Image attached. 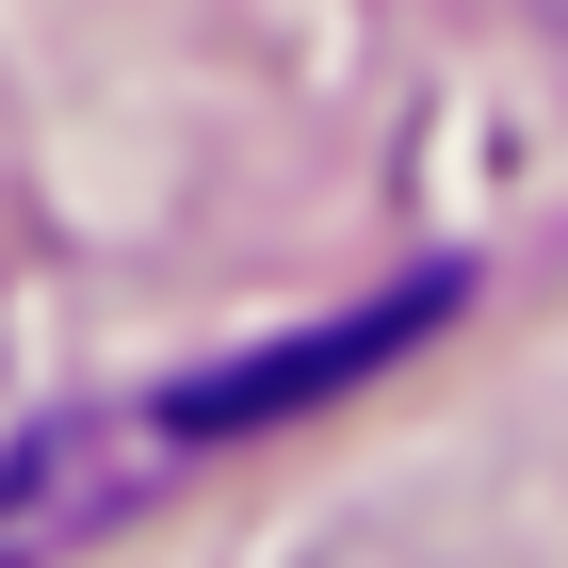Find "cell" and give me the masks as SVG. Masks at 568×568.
Masks as SVG:
<instances>
[{"label": "cell", "instance_id": "obj_1", "mask_svg": "<svg viewBox=\"0 0 568 568\" xmlns=\"http://www.w3.org/2000/svg\"><path fill=\"white\" fill-rule=\"evenodd\" d=\"M438 308H471V276H455V261H423L406 293L342 308V325H293V342L227 357V374H163V390H114V406L33 423L17 455H0V568H65V552H98V536L146 520L179 471H212L227 438H261V423H293V406L357 390V374H390Z\"/></svg>", "mask_w": 568, "mask_h": 568}]
</instances>
